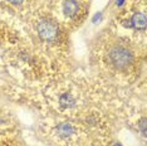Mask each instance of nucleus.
Here are the masks:
<instances>
[{
  "instance_id": "f257e3e1",
  "label": "nucleus",
  "mask_w": 147,
  "mask_h": 146,
  "mask_svg": "<svg viewBox=\"0 0 147 146\" xmlns=\"http://www.w3.org/2000/svg\"><path fill=\"white\" fill-rule=\"evenodd\" d=\"M109 59L117 68H125L132 62V54L126 48L118 47L109 53Z\"/></svg>"
},
{
  "instance_id": "f03ea898",
  "label": "nucleus",
  "mask_w": 147,
  "mask_h": 146,
  "mask_svg": "<svg viewBox=\"0 0 147 146\" xmlns=\"http://www.w3.org/2000/svg\"><path fill=\"white\" fill-rule=\"evenodd\" d=\"M38 33L44 41H54L58 35V28L51 20H43L38 24Z\"/></svg>"
},
{
  "instance_id": "7ed1b4c3",
  "label": "nucleus",
  "mask_w": 147,
  "mask_h": 146,
  "mask_svg": "<svg viewBox=\"0 0 147 146\" xmlns=\"http://www.w3.org/2000/svg\"><path fill=\"white\" fill-rule=\"evenodd\" d=\"M79 10V5L76 0H67L63 4V11L68 16H74Z\"/></svg>"
},
{
  "instance_id": "20e7f679",
  "label": "nucleus",
  "mask_w": 147,
  "mask_h": 146,
  "mask_svg": "<svg viewBox=\"0 0 147 146\" xmlns=\"http://www.w3.org/2000/svg\"><path fill=\"white\" fill-rule=\"evenodd\" d=\"M132 25L135 26L136 29H145L146 26V16L142 13H136L135 15L132 16L131 19Z\"/></svg>"
},
{
  "instance_id": "39448f33",
  "label": "nucleus",
  "mask_w": 147,
  "mask_h": 146,
  "mask_svg": "<svg viewBox=\"0 0 147 146\" xmlns=\"http://www.w3.org/2000/svg\"><path fill=\"white\" fill-rule=\"evenodd\" d=\"M61 103L63 106H71V105L74 103V98H73L71 95L65 93V95H63L61 97Z\"/></svg>"
},
{
  "instance_id": "423d86ee",
  "label": "nucleus",
  "mask_w": 147,
  "mask_h": 146,
  "mask_svg": "<svg viewBox=\"0 0 147 146\" xmlns=\"http://www.w3.org/2000/svg\"><path fill=\"white\" fill-rule=\"evenodd\" d=\"M6 1L13 3V4H20V3H23V1H24V0H6Z\"/></svg>"
}]
</instances>
